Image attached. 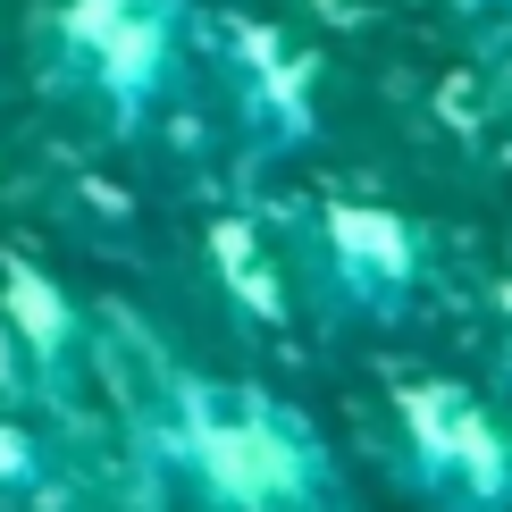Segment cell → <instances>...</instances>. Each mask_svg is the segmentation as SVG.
I'll return each mask as SVG.
<instances>
[{
  "instance_id": "cell-1",
  "label": "cell",
  "mask_w": 512,
  "mask_h": 512,
  "mask_svg": "<svg viewBox=\"0 0 512 512\" xmlns=\"http://www.w3.org/2000/svg\"><path fill=\"white\" fill-rule=\"evenodd\" d=\"M168 454L227 512H319L328 504V445L311 437V420L277 412L261 395L185 387L177 420H168Z\"/></svg>"
},
{
  "instance_id": "cell-2",
  "label": "cell",
  "mask_w": 512,
  "mask_h": 512,
  "mask_svg": "<svg viewBox=\"0 0 512 512\" xmlns=\"http://www.w3.org/2000/svg\"><path fill=\"white\" fill-rule=\"evenodd\" d=\"M395 420H403V462H412V479L437 504H454V512H504L512 504V445L471 403V387H454V378H403Z\"/></svg>"
},
{
  "instance_id": "cell-3",
  "label": "cell",
  "mask_w": 512,
  "mask_h": 512,
  "mask_svg": "<svg viewBox=\"0 0 512 512\" xmlns=\"http://www.w3.org/2000/svg\"><path fill=\"white\" fill-rule=\"evenodd\" d=\"M59 34H68V59L93 76V93L118 110V126H135L177 59V0H68Z\"/></svg>"
},
{
  "instance_id": "cell-4",
  "label": "cell",
  "mask_w": 512,
  "mask_h": 512,
  "mask_svg": "<svg viewBox=\"0 0 512 512\" xmlns=\"http://www.w3.org/2000/svg\"><path fill=\"white\" fill-rule=\"evenodd\" d=\"M319 269L353 319H403L429 252H420V227L387 202H328L319 210Z\"/></svg>"
},
{
  "instance_id": "cell-5",
  "label": "cell",
  "mask_w": 512,
  "mask_h": 512,
  "mask_svg": "<svg viewBox=\"0 0 512 512\" xmlns=\"http://www.w3.org/2000/svg\"><path fill=\"white\" fill-rule=\"evenodd\" d=\"M0 319H9V336H17V353L34 361L42 378H68V361H76V303H68V286H59L51 269H34V261H0Z\"/></svg>"
},
{
  "instance_id": "cell-6",
  "label": "cell",
  "mask_w": 512,
  "mask_h": 512,
  "mask_svg": "<svg viewBox=\"0 0 512 512\" xmlns=\"http://www.w3.org/2000/svg\"><path fill=\"white\" fill-rule=\"evenodd\" d=\"M219 269H227V286H236V294H244V303L261 311V319L277 311V294H269V269H261V244H252L244 227H219Z\"/></svg>"
},
{
  "instance_id": "cell-7",
  "label": "cell",
  "mask_w": 512,
  "mask_h": 512,
  "mask_svg": "<svg viewBox=\"0 0 512 512\" xmlns=\"http://www.w3.org/2000/svg\"><path fill=\"white\" fill-rule=\"evenodd\" d=\"M42 479V445L26 429H0V487H34Z\"/></svg>"
},
{
  "instance_id": "cell-8",
  "label": "cell",
  "mask_w": 512,
  "mask_h": 512,
  "mask_svg": "<svg viewBox=\"0 0 512 512\" xmlns=\"http://www.w3.org/2000/svg\"><path fill=\"white\" fill-rule=\"evenodd\" d=\"M496 303H504V336H512V277H504V286H496Z\"/></svg>"
}]
</instances>
